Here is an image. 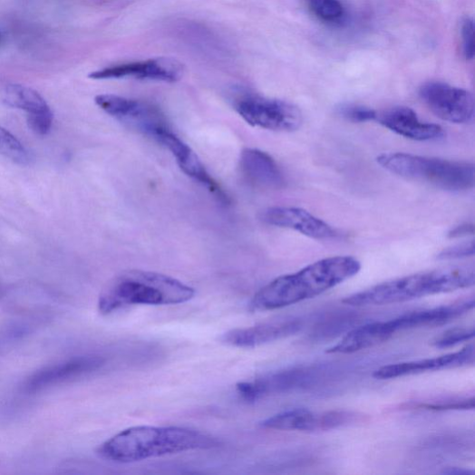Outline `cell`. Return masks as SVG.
I'll return each instance as SVG.
<instances>
[{"instance_id": "1", "label": "cell", "mask_w": 475, "mask_h": 475, "mask_svg": "<svg viewBox=\"0 0 475 475\" xmlns=\"http://www.w3.org/2000/svg\"><path fill=\"white\" fill-rule=\"evenodd\" d=\"M361 269V262L348 256L316 261L267 285L256 294L251 307L275 310L312 299L353 278Z\"/></svg>"}, {"instance_id": "2", "label": "cell", "mask_w": 475, "mask_h": 475, "mask_svg": "<svg viewBox=\"0 0 475 475\" xmlns=\"http://www.w3.org/2000/svg\"><path fill=\"white\" fill-rule=\"evenodd\" d=\"M219 445L211 435L189 428L135 426L115 434L99 448L98 453L112 462L132 463Z\"/></svg>"}, {"instance_id": "3", "label": "cell", "mask_w": 475, "mask_h": 475, "mask_svg": "<svg viewBox=\"0 0 475 475\" xmlns=\"http://www.w3.org/2000/svg\"><path fill=\"white\" fill-rule=\"evenodd\" d=\"M195 290L172 278L151 271L131 269L119 273L99 297V311L109 315L131 305H169L189 302Z\"/></svg>"}, {"instance_id": "4", "label": "cell", "mask_w": 475, "mask_h": 475, "mask_svg": "<svg viewBox=\"0 0 475 475\" xmlns=\"http://www.w3.org/2000/svg\"><path fill=\"white\" fill-rule=\"evenodd\" d=\"M472 267H447L402 276L351 295L342 302L352 306L398 304L473 286Z\"/></svg>"}, {"instance_id": "5", "label": "cell", "mask_w": 475, "mask_h": 475, "mask_svg": "<svg viewBox=\"0 0 475 475\" xmlns=\"http://www.w3.org/2000/svg\"><path fill=\"white\" fill-rule=\"evenodd\" d=\"M377 163L388 172L451 192L471 189L474 165L403 152L383 153Z\"/></svg>"}, {"instance_id": "6", "label": "cell", "mask_w": 475, "mask_h": 475, "mask_svg": "<svg viewBox=\"0 0 475 475\" xmlns=\"http://www.w3.org/2000/svg\"><path fill=\"white\" fill-rule=\"evenodd\" d=\"M235 111L252 127L292 132L303 124V114L294 104L245 92L233 101Z\"/></svg>"}, {"instance_id": "7", "label": "cell", "mask_w": 475, "mask_h": 475, "mask_svg": "<svg viewBox=\"0 0 475 475\" xmlns=\"http://www.w3.org/2000/svg\"><path fill=\"white\" fill-rule=\"evenodd\" d=\"M95 102L119 122L155 141L171 130L162 111L149 102L113 94L98 95Z\"/></svg>"}, {"instance_id": "8", "label": "cell", "mask_w": 475, "mask_h": 475, "mask_svg": "<svg viewBox=\"0 0 475 475\" xmlns=\"http://www.w3.org/2000/svg\"><path fill=\"white\" fill-rule=\"evenodd\" d=\"M419 94L431 111L444 121L465 124L473 118V96L466 90L431 82L422 85Z\"/></svg>"}, {"instance_id": "9", "label": "cell", "mask_w": 475, "mask_h": 475, "mask_svg": "<svg viewBox=\"0 0 475 475\" xmlns=\"http://www.w3.org/2000/svg\"><path fill=\"white\" fill-rule=\"evenodd\" d=\"M360 416L351 412L331 411L315 412L307 409H293L273 415L260 422L269 430L319 431L347 426Z\"/></svg>"}, {"instance_id": "10", "label": "cell", "mask_w": 475, "mask_h": 475, "mask_svg": "<svg viewBox=\"0 0 475 475\" xmlns=\"http://www.w3.org/2000/svg\"><path fill=\"white\" fill-rule=\"evenodd\" d=\"M183 74V65L178 60L155 58L117 64L90 73L94 81L133 78L138 81L174 83Z\"/></svg>"}, {"instance_id": "11", "label": "cell", "mask_w": 475, "mask_h": 475, "mask_svg": "<svg viewBox=\"0 0 475 475\" xmlns=\"http://www.w3.org/2000/svg\"><path fill=\"white\" fill-rule=\"evenodd\" d=\"M474 361L475 347L473 344H470L458 352L437 356V358L381 367L374 372L373 377L378 380L397 379L424 373L472 366Z\"/></svg>"}, {"instance_id": "12", "label": "cell", "mask_w": 475, "mask_h": 475, "mask_svg": "<svg viewBox=\"0 0 475 475\" xmlns=\"http://www.w3.org/2000/svg\"><path fill=\"white\" fill-rule=\"evenodd\" d=\"M105 364L99 355H82L47 367L35 373L26 383L28 393H35L52 386L92 373Z\"/></svg>"}, {"instance_id": "13", "label": "cell", "mask_w": 475, "mask_h": 475, "mask_svg": "<svg viewBox=\"0 0 475 475\" xmlns=\"http://www.w3.org/2000/svg\"><path fill=\"white\" fill-rule=\"evenodd\" d=\"M261 219L266 224L293 229L315 240H328L336 236L329 224L301 208H270L262 212Z\"/></svg>"}, {"instance_id": "14", "label": "cell", "mask_w": 475, "mask_h": 475, "mask_svg": "<svg viewBox=\"0 0 475 475\" xmlns=\"http://www.w3.org/2000/svg\"><path fill=\"white\" fill-rule=\"evenodd\" d=\"M301 328L302 324L297 319L276 320L248 328L231 330L224 334L221 340L231 346L253 348L294 335Z\"/></svg>"}, {"instance_id": "15", "label": "cell", "mask_w": 475, "mask_h": 475, "mask_svg": "<svg viewBox=\"0 0 475 475\" xmlns=\"http://www.w3.org/2000/svg\"><path fill=\"white\" fill-rule=\"evenodd\" d=\"M376 121L389 131L416 141H434L444 136L441 126L421 121L417 113L405 106L378 112Z\"/></svg>"}, {"instance_id": "16", "label": "cell", "mask_w": 475, "mask_h": 475, "mask_svg": "<svg viewBox=\"0 0 475 475\" xmlns=\"http://www.w3.org/2000/svg\"><path fill=\"white\" fill-rule=\"evenodd\" d=\"M165 146L175 157L179 169L189 178L208 189L218 200L228 203V197L217 181L210 176L199 157L192 149L179 138L171 130L164 132L156 140Z\"/></svg>"}, {"instance_id": "17", "label": "cell", "mask_w": 475, "mask_h": 475, "mask_svg": "<svg viewBox=\"0 0 475 475\" xmlns=\"http://www.w3.org/2000/svg\"><path fill=\"white\" fill-rule=\"evenodd\" d=\"M474 298L454 302L438 307L413 311L391 320L395 334L422 327L440 326L448 324L474 308Z\"/></svg>"}, {"instance_id": "18", "label": "cell", "mask_w": 475, "mask_h": 475, "mask_svg": "<svg viewBox=\"0 0 475 475\" xmlns=\"http://www.w3.org/2000/svg\"><path fill=\"white\" fill-rule=\"evenodd\" d=\"M240 166L249 182L262 188L278 189L286 180L278 165L267 152L247 148L242 151Z\"/></svg>"}, {"instance_id": "19", "label": "cell", "mask_w": 475, "mask_h": 475, "mask_svg": "<svg viewBox=\"0 0 475 475\" xmlns=\"http://www.w3.org/2000/svg\"><path fill=\"white\" fill-rule=\"evenodd\" d=\"M395 334L391 322H377L356 327L336 344L326 350L328 354H352L388 341Z\"/></svg>"}, {"instance_id": "20", "label": "cell", "mask_w": 475, "mask_h": 475, "mask_svg": "<svg viewBox=\"0 0 475 475\" xmlns=\"http://www.w3.org/2000/svg\"><path fill=\"white\" fill-rule=\"evenodd\" d=\"M5 102L11 107L23 110L29 114L50 111L43 96L22 85H9L5 92Z\"/></svg>"}, {"instance_id": "21", "label": "cell", "mask_w": 475, "mask_h": 475, "mask_svg": "<svg viewBox=\"0 0 475 475\" xmlns=\"http://www.w3.org/2000/svg\"><path fill=\"white\" fill-rule=\"evenodd\" d=\"M311 13L324 23L341 24L346 17V11L341 0H305Z\"/></svg>"}, {"instance_id": "22", "label": "cell", "mask_w": 475, "mask_h": 475, "mask_svg": "<svg viewBox=\"0 0 475 475\" xmlns=\"http://www.w3.org/2000/svg\"><path fill=\"white\" fill-rule=\"evenodd\" d=\"M0 153L13 162L25 166L31 158L24 145L8 131L0 127Z\"/></svg>"}, {"instance_id": "23", "label": "cell", "mask_w": 475, "mask_h": 475, "mask_svg": "<svg viewBox=\"0 0 475 475\" xmlns=\"http://www.w3.org/2000/svg\"><path fill=\"white\" fill-rule=\"evenodd\" d=\"M337 113L350 122L366 123L376 121L378 111L364 105L345 103L337 108Z\"/></svg>"}, {"instance_id": "24", "label": "cell", "mask_w": 475, "mask_h": 475, "mask_svg": "<svg viewBox=\"0 0 475 475\" xmlns=\"http://www.w3.org/2000/svg\"><path fill=\"white\" fill-rule=\"evenodd\" d=\"M475 336L473 327L453 328L446 331L432 341V345L437 348H450L464 342L470 341Z\"/></svg>"}, {"instance_id": "25", "label": "cell", "mask_w": 475, "mask_h": 475, "mask_svg": "<svg viewBox=\"0 0 475 475\" xmlns=\"http://www.w3.org/2000/svg\"><path fill=\"white\" fill-rule=\"evenodd\" d=\"M475 407V399H461L441 402L438 403L420 404L418 408L428 411L444 412V411H469Z\"/></svg>"}, {"instance_id": "26", "label": "cell", "mask_w": 475, "mask_h": 475, "mask_svg": "<svg viewBox=\"0 0 475 475\" xmlns=\"http://www.w3.org/2000/svg\"><path fill=\"white\" fill-rule=\"evenodd\" d=\"M27 122L30 129L38 135H46L50 132L53 122V111H47L35 114H29Z\"/></svg>"}, {"instance_id": "27", "label": "cell", "mask_w": 475, "mask_h": 475, "mask_svg": "<svg viewBox=\"0 0 475 475\" xmlns=\"http://www.w3.org/2000/svg\"><path fill=\"white\" fill-rule=\"evenodd\" d=\"M460 34L463 55L466 60L470 61L474 57V21L472 18L463 20Z\"/></svg>"}, {"instance_id": "28", "label": "cell", "mask_w": 475, "mask_h": 475, "mask_svg": "<svg viewBox=\"0 0 475 475\" xmlns=\"http://www.w3.org/2000/svg\"><path fill=\"white\" fill-rule=\"evenodd\" d=\"M475 247L474 242L470 241L468 243H463L461 245H457L451 247H449L438 256L440 260H456L466 258L474 256Z\"/></svg>"}, {"instance_id": "29", "label": "cell", "mask_w": 475, "mask_h": 475, "mask_svg": "<svg viewBox=\"0 0 475 475\" xmlns=\"http://www.w3.org/2000/svg\"><path fill=\"white\" fill-rule=\"evenodd\" d=\"M474 230L472 224H462L460 226H457L456 228H452L448 236L449 238H451V239H455V238H460L464 236H468L470 234H472Z\"/></svg>"}, {"instance_id": "30", "label": "cell", "mask_w": 475, "mask_h": 475, "mask_svg": "<svg viewBox=\"0 0 475 475\" xmlns=\"http://www.w3.org/2000/svg\"><path fill=\"white\" fill-rule=\"evenodd\" d=\"M444 473L450 475H474L475 471L460 468H449L444 470Z\"/></svg>"}]
</instances>
